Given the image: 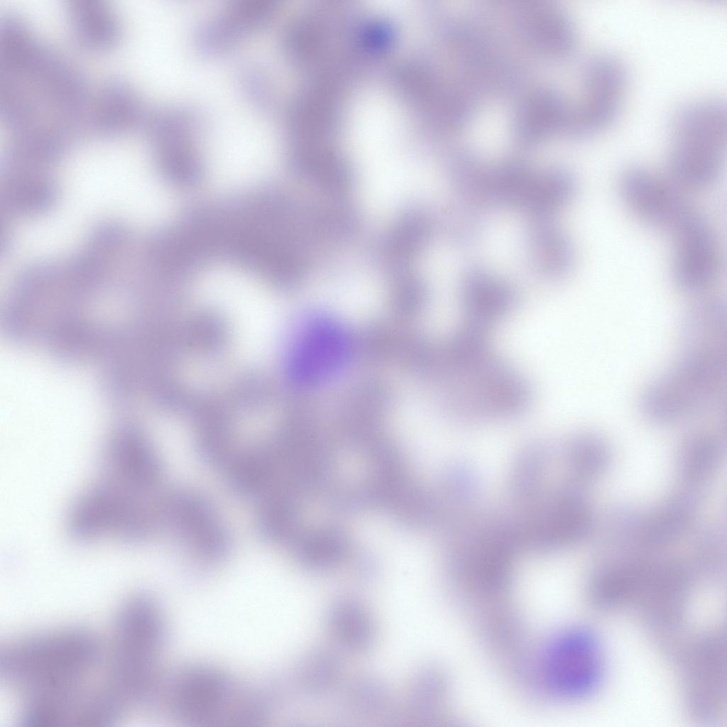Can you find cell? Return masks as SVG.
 Wrapping results in <instances>:
<instances>
[{"label": "cell", "instance_id": "cell-1", "mask_svg": "<svg viewBox=\"0 0 727 727\" xmlns=\"http://www.w3.org/2000/svg\"><path fill=\"white\" fill-rule=\"evenodd\" d=\"M100 647L89 632L67 628L25 637L2 650L1 675L26 703L55 700L85 689L98 665Z\"/></svg>", "mask_w": 727, "mask_h": 727}, {"label": "cell", "instance_id": "cell-2", "mask_svg": "<svg viewBox=\"0 0 727 727\" xmlns=\"http://www.w3.org/2000/svg\"><path fill=\"white\" fill-rule=\"evenodd\" d=\"M167 637L164 614L153 598L136 596L119 608L104 684L124 710L146 704L158 694V664Z\"/></svg>", "mask_w": 727, "mask_h": 727}, {"label": "cell", "instance_id": "cell-3", "mask_svg": "<svg viewBox=\"0 0 727 727\" xmlns=\"http://www.w3.org/2000/svg\"><path fill=\"white\" fill-rule=\"evenodd\" d=\"M173 718L197 727H246L264 721L268 701L261 691L217 667L195 664L174 673L164 684Z\"/></svg>", "mask_w": 727, "mask_h": 727}, {"label": "cell", "instance_id": "cell-4", "mask_svg": "<svg viewBox=\"0 0 727 727\" xmlns=\"http://www.w3.org/2000/svg\"><path fill=\"white\" fill-rule=\"evenodd\" d=\"M675 364L645 390L641 409L657 424L677 422L709 410L716 401L726 374V348L682 345Z\"/></svg>", "mask_w": 727, "mask_h": 727}, {"label": "cell", "instance_id": "cell-5", "mask_svg": "<svg viewBox=\"0 0 727 727\" xmlns=\"http://www.w3.org/2000/svg\"><path fill=\"white\" fill-rule=\"evenodd\" d=\"M726 133L724 101L699 99L680 108L670 129L669 163L675 179L695 188L713 184L721 172Z\"/></svg>", "mask_w": 727, "mask_h": 727}, {"label": "cell", "instance_id": "cell-6", "mask_svg": "<svg viewBox=\"0 0 727 727\" xmlns=\"http://www.w3.org/2000/svg\"><path fill=\"white\" fill-rule=\"evenodd\" d=\"M446 408L460 420H495L523 414L532 399L518 371L492 353L482 361L449 377Z\"/></svg>", "mask_w": 727, "mask_h": 727}, {"label": "cell", "instance_id": "cell-7", "mask_svg": "<svg viewBox=\"0 0 727 727\" xmlns=\"http://www.w3.org/2000/svg\"><path fill=\"white\" fill-rule=\"evenodd\" d=\"M542 497L518 527L522 541L538 551H554L572 547L589 536L593 513L579 486L564 484Z\"/></svg>", "mask_w": 727, "mask_h": 727}, {"label": "cell", "instance_id": "cell-8", "mask_svg": "<svg viewBox=\"0 0 727 727\" xmlns=\"http://www.w3.org/2000/svg\"><path fill=\"white\" fill-rule=\"evenodd\" d=\"M160 521L197 557L215 563L229 554L227 529L209 500L190 490H179L160 501Z\"/></svg>", "mask_w": 727, "mask_h": 727}, {"label": "cell", "instance_id": "cell-9", "mask_svg": "<svg viewBox=\"0 0 727 727\" xmlns=\"http://www.w3.org/2000/svg\"><path fill=\"white\" fill-rule=\"evenodd\" d=\"M545 671L554 691L569 699L585 697L599 687L603 675L600 643L589 630L567 631L547 650Z\"/></svg>", "mask_w": 727, "mask_h": 727}, {"label": "cell", "instance_id": "cell-10", "mask_svg": "<svg viewBox=\"0 0 727 727\" xmlns=\"http://www.w3.org/2000/svg\"><path fill=\"white\" fill-rule=\"evenodd\" d=\"M628 71L613 55L591 57L583 73L582 102L574 118V129L584 137L606 130L618 118L627 91Z\"/></svg>", "mask_w": 727, "mask_h": 727}, {"label": "cell", "instance_id": "cell-11", "mask_svg": "<svg viewBox=\"0 0 727 727\" xmlns=\"http://www.w3.org/2000/svg\"><path fill=\"white\" fill-rule=\"evenodd\" d=\"M619 189L630 210L655 229L673 234L694 212L671 184L642 167L625 170Z\"/></svg>", "mask_w": 727, "mask_h": 727}, {"label": "cell", "instance_id": "cell-12", "mask_svg": "<svg viewBox=\"0 0 727 727\" xmlns=\"http://www.w3.org/2000/svg\"><path fill=\"white\" fill-rule=\"evenodd\" d=\"M725 641L719 633L703 635L687 650L684 662L687 703L693 714L710 719L726 694Z\"/></svg>", "mask_w": 727, "mask_h": 727}, {"label": "cell", "instance_id": "cell-13", "mask_svg": "<svg viewBox=\"0 0 727 727\" xmlns=\"http://www.w3.org/2000/svg\"><path fill=\"white\" fill-rule=\"evenodd\" d=\"M104 452V478L146 494L158 487L163 475L160 458L133 425L119 428L109 438Z\"/></svg>", "mask_w": 727, "mask_h": 727}, {"label": "cell", "instance_id": "cell-14", "mask_svg": "<svg viewBox=\"0 0 727 727\" xmlns=\"http://www.w3.org/2000/svg\"><path fill=\"white\" fill-rule=\"evenodd\" d=\"M672 235L675 246L672 275L676 285L689 293L710 286L721 266L718 246L710 226L694 212Z\"/></svg>", "mask_w": 727, "mask_h": 727}, {"label": "cell", "instance_id": "cell-15", "mask_svg": "<svg viewBox=\"0 0 727 727\" xmlns=\"http://www.w3.org/2000/svg\"><path fill=\"white\" fill-rule=\"evenodd\" d=\"M275 0H235L196 29L194 43L204 56L221 55L265 27L276 11Z\"/></svg>", "mask_w": 727, "mask_h": 727}, {"label": "cell", "instance_id": "cell-16", "mask_svg": "<svg viewBox=\"0 0 727 727\" xmlns=\"http://www.w3.org/2000/svg\"><path fill=\"white\" fill-rule=\"evenodd\" d=\"M199 119L189 108L174 106L161 111L154 123L158 160L170 176L189 180L199 174L201 158L197 145Z\"/></svg>", "mask_w": 727, "mask_h": 727}, {"label": "cell", "instance_id": "cell-17", "mask_svg": "<svg viewBox=\"0 0 727 727\" xmlns=\"http://www.w3.org/2000/svg\"><path fill=\"white\" fill-rule=\"evenodd\" d=\"M461 299L469 323L487 329L510 312L518 297L508 283L474 269L464 279Z\"/></svg>", "mask_w": 727, "mask_h": 727}, {"label": "cell", "instance_id": "cell-18", "mask_svg": "<svg viewBox=\"0 0 727 727\" xmlns=\"http://www.w3.org/2000/svg\"><path fill=\"white\" fill-rule=\"evenodd\" d=\"M326 625L335 643L349 652H366L376 641L378 630L373 615L355 597L344 596L333 602L326 614Z\"/></svg>", "mask_w": 727, "mask_h": 727}, {"label": "cell", "instance_id": "cell-19", "mask_svg": "<svg viewBox=\"0 0 727 727\" xmlns=\"http://www.w3.org/2000/svg\"><path fill=\"white\" fill-rule=\"evenodd\" d=\"M698 493L686 490L673 495L645 516H640V544L648 548L665 546L679 537L691 524Z\"/></svg>", "mask_w": 727, "mask_h": 727}, {"label": "cell", "instance_id": "cell-20", "mask_svg": "<svg viewBox=\"0 0 727 727\" xmlns=\"http://www.w3.org/2000/svg\"><path fill=\"white\" fill-rule=\"evenodd\" d=\"M278 461L273 447L255 448L233 456L228 481L239 497L260 501L275 486Z\"/></svg>", "mask_w": 727, "mask_h": 727}, {"label": "cell", "instance_id": "cell-21", "mask_svg": "<svg viewBox=\"0 0 727 727\" xmlns=\"http://www.w3.org/2000/svg\"><path fill=\"white\" fill-rule=\"evenodd\" d=\"M721 457L718 441L709 434L687 439L676 456L677 474L687 490L699 493V488L714 474Z\"/></svg>", "mask_w": 727, "mask_h": 727}, {"label": "cell", "instance_id": "cell-22", "mask_svg": "<svg viewBox=\"0 0 727 727\" xmlns=\"http://www.w3.org/2000/svg\"><path fill=\"white\" fill-rule=\"evenodd\" d=\"M529 244L532 262L543 274L558 277L570 269L573 262L572 245L555 226L538 222L531 230Z\"/></svg>", "mask_w": 727, "mask_h": 727}, {"label": "cell", "instance_id": "cell-23", "mask_svg": "<svg viewBox=\"0 0 727 727\" xmlns=\"http://www.w3.org/2000/svg\"><path fill=\"white\" fill-rule=\"evenodd\" d=\"M573 474L581 480H596L606 473L611 463V451L600 437L584 434L573 438L565 450Z\"/></svg>", "mask_w": 727, "mask_h": 727}, {"label": "cell", "instance_id": "cell-24", "mask_svg": "<svg viewBox=\"0 0 727 727\" xmlns=\"http://www.w3.org/2000/svg\"><path fill=\"white\" fill-rule=\"evenodd\" d=\"M342 665L337 653L325 646H317L302 657L298 668V680L311 694H322L339 682Z\"/></svg>", "mask_w": 727, "mask_h": 727}, {"label": "cell", "instance_id": "cell-25", "mask_svg": "<svg viewBox=\"0 0 727 727\" xmlns=\"http://www.w3.org/2000/svg\"><path fill=\"white\" fill-rule=\"evenodd\" d=\"M300 345L302 352L297 358H307V364L312 359V368L318 370V374H324L333 370L341 361L345 349L342 334L329 324L321 323L311 329Z\"/></svg>", "mask_w": 727, "mask_h": 727}, {"label": "cell", "instance_id": "cell-26", "mask_svg": "<svg viewBox=\"0 0 727 727\" xmlns=\"http://www.w3.org/2000/svg\"><path fill=\"white\" fill-rule=\"evenodd\" d=\"M444 681L435 669L424 668L414 676L409 689L408 709L415 718L432 719L441 707L444 696Z\"/></svg>", "mask_w": 727, "mask_h": 727}, {"label": "cell", "instance_id": "cell-27", "mask_svg": "<svg viewBox=\"0 0 727 727\" xmlns=\"http://www.w3.org/2000/svg\"><path fill=\"white\" fill-rule=\"evenodd\" d=\"M259 502L256 518L258 534L268 542H279L286 535L290 526L289 500L276 486Z\"/></svg>", "mask_w": 727, "mask_h": 727}, {"label": "cell", "instance_id": "cell-28", "mask_svg": "<svg viewBox=\"0 0 727 727\" xmlns=\"http://www.w3.org/2000/svg\"><path fill=\"white\" fill-rule=\"evenodd\" d=\"M430 226L422 215L410 214L393 229L386 243L388 258L402 264L417 253L428 235Z\"/></svg>", "mask_w": 727, "mask_h": 727}, {"label": "cell", "instance_id": "cell-29", "mask_svg": "<svg viewBox=\"0 0 727 727\" xmlns=\"http://www.w3.org/2000/svg\"><path fill=\"white\" fill-rule=\"evenodd\" d=\"M726 554L725 536L716 526H709L696 535L692 547L693 562L704 573L721 570Z\"/></svg>", "mask_w": 727, "mask_h": 727}, {"label": "cell", "instance_id": "cell-30", "mask_svg": "<svg viewBox=\"0 0 727 727\" xmlns=\"http://www.w3.org/2000/svg\"><path fill=\"white\" fill-rule=\"evenodd\" d=\"M350 699L356 710L368 714H376L385 710L389 702V692L380 680L364 677L351 687Z\"/></svg>", "mask_w": 727, "mask_h": 727}, {"label": "cell", "instance_id": "cell-31", "mask_svg": "<svg viewBox=\"0 0 727 727\" xmlns=\"http://www.w3.org/2000/svg\"><path fill=\"white\" fill-rule=\"evenodd\" d=\"M241 80L244 91L252 102L261 109L269 106L272 94L264 72L258 68L249 67L243 71Z\"/></svg>", "mask_w": 727, "mask_h": 727}]
</instances>
